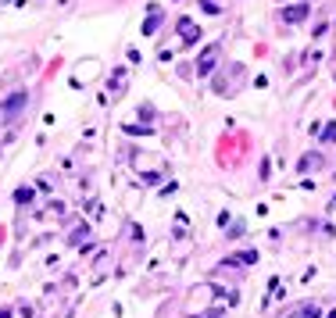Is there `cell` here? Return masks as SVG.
<instances>
[{
  "label": "cell",
  "instance_id": "52a82bcc",
  "mask_svg": "<svg viewBox=\"0 0 336 318\" xmlns=\"http://www.w3.org/2000/svg\"><path fill=\"white\" fill-rule=\"evenodd\" d=\"M326 140H336V125H329V132H326Z\"/></svg>",
  "mask_w": 336,
  "mask_h": 318
},
{
  "label": "cell",
  "instance_id": "277c9868",
  "mask_svg": "<svg viewBox=\"0 0 336 318\" xmlns=\"http://www.w3.org/2000/svg\"><path fill=\"white\" fill-rule=\"evenodd\" d=\"M215 57H218V50H215V47H211V50L204 54V65H201V75H208L211 68H215Z\"/></svg>",
  "mask_w": 336,
  "mask_h": 318
},
{
  "label": "cell",
  "instance_id": "3957f363",
  "mask_svg": "<svg viewBox=\"0 0 336 318\" xmlns=\"http://www.w3.org/2000/svg\"><path fill=\"white\" fill-rule=\"evenodd\" d=\"M251 261H257V254H254V250H247V254H233V257H229V265H251Z\"/></svg>",
  "mask_w": 336,
  "mask_h": 318
},
{
  "label": "cell",
  "instance_id": "ba28073f",
  "mask_svg": "<svg viewBox=\"0 0 336 318\" xmlns=\"http://www.w3.org/2000/svg\"><path fill=\"white\" fill-rule=\"evenodd\" d=\"M0 318H11V311H7V308H0Z\"/></svg>",
  "mask_w": 336,
  "mask_h": 318
},
{
  "label": "cell",
  "instance_id": "5b68a950",
  "mask_svg": "<svg viewBox=\"0 0 336 318\" xmlns=\"http://www.w3.org/2000/svg\"><path fill=\"white\" fill-rule=\"evenodd\" d=\"M318 164H322V158H318V154L311 158V154H308V158L300 161V172H308V168H318Z\"/></svg>",
  "mask_w": 336,
  "mask_h": 318
},
{
  "label": "cell",
  "instance_id": "8992f818",
  "mask_svg": "<svg viewBox=\"0 0 336 318\" xmlns=\"http://www.w3.org/2000/svg\"><path fill=\"white\" fill-rule=\"evenodd\" d=\"M14 197H18V204H29V200H33V190H18Z\"/></svg>",
  "mask_w": 336,
  "mask_h": 318
},
{
  "label": "cell",
  "instance_id": "7a4b0ae2",
  "mask_svg": "<svg viewBox=\"0 0 336 318\" xmlns=\"http://www.w3.org/2000/svg\"><path fill=\"white\" fill-rule=\"evenodd\" d=\"M304 14H308V4H297V7H286V11H283V18H286V22H300Z\"/></svg>",
  "mask_w": 336,
  "mask_h": 318
},
{
  "label": "cell",
  "instance_id": "9c48e42d",
  "mask_svg": "<svg viewBox=\"0 0 336 318\" xmlns=\"http://www.w3.org/2000/svg\"><path fill=\"white\" fill-rule=\"evenodd\" d=\"M329 318H336V311H333V315H329Z\"/></svg>",
  "mask_w": 336,
  "mask_h": 318
},
{
  "label": "cell",
  "instance_id": "6da1fadb",
  "mask_svg": "<svg viewBox=\"0 0 336 318\" xmlns=\"http://www.w3.org/2000/svg\"><path fill=\"white\" fill-rule=\"evenodd\" d=\"M29 104V93L25 89H18V93H11L4 104H0V122H14V115H18L22 108Z\"/></svg>",
  "mask_w": 336,
  "mask_h": 318
}]
</instances>
